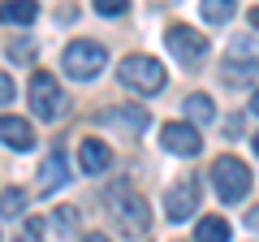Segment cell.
I'll use <instances>...</instances> for the list:
<instances>
[{
	"mask_svg": "<svg viewBox=\"0 0 259 242\" xmlns=\"http://www.w3.org/2000/svg\"><path fill=\"white\" fill-rule=\"evenodd\" d=\"M104 61H108V52H104L100 39H74V44L65 48V56H61V69L69 78H78V83H91L104 69Z\"/></svg>",
	"mask_w": 259,
	"mask_h": 242,
	"instance_id": "6da1fadb",
	"label": "cell"
},
{
	"mask_svg": "<svg viewBox=\"0 0 259 242\" xmlns=\"http://www.w3.org/2000/svg\"><path fill=\"white\" fill-rule=\"evenodd\" d=\"M121 87H130V91H139V95H156L160 87H164V65H160L156 56H125L117 69Z\"/></svg>",
	"mask_w": 259,
	"mask_h": 242,
	"instance_id": "7a4b0ae2",
	"label": "cell"
},
{
	"mask_svg": "<svg viewBox=\"0 0 259 242\" xmlns=\"http://www.w3.org/2000/svg\"><path fill=\"white\" fill-rule=\"evenodd\" d=\"M212 186H216V195H221L225 204H238L250 190V169L242 165L238 156H216L212 160Z\"/></svg>",
	"mask_w": 259,
	"mask_h": 242,
	"instance_id": "3957f363",
	"label": "cell"
},
{
	"mask_svg": "<svg viewBox=\"0 0 259 242\" xmlns=\"http://www.w3.org/2000/svg\"><path fill=\"white\" fill-rule=\"evenodd\" d=\"M30 108L39 121H61L69 112V95L61 91V83L52 74H35L30 78Z\"/></svg>",
	"mask_w": 259,
	"mask_h": 242,
	"instance_id": "277c9868",
	"label": "cell"
},
{
	"mask_svg": "<svg viewBox=\"0 0 259 242\" xmlns=\"http://www.w3.org/2000/svg\"><path fill=\"white\" fill-rule=\"evenodd\" d=\"M112 221L121 225V233L125 238H143V233L151 229V208L143 195H121L117 204H112Z\"/></svg>",
	"mask_w": 259,
	"mask_h": 242,
	"instance_id": "5b68a950",
	"label": "cell"
},
{
	"mask_svg": "<svg viewBox=\"0 0 259 242\" xmlns=\"http://www.w3.org/2000/svg\"><path fill=\"white\" fill-rule=\"evenodd\" d=\"M199 199H203L199 177H182V182H173L168 195H164V216L168 221H186L190 212H199Z\"/></svg>",
	"mask_w": 259,
	"mask_h": 242,
	"instance_id": "8992f818",
	"label": "cell"
},
{
	"mask_svg": "<svg viewBox=\"0 0 259 242\" xmlns=\"http://www.w3.org/2000/svg\"><path fill=\"white\" fill-rule=\"evenodd\" d=\"M225 74L229 83H246L250 74H259V44L255 39H233L225 52Z\"/></svg>",
	"mask_w": 259,
	"mask_h": 242,
	"instance_id": "52a82bcc",
	"label": "cell"
},
{
	"mask_svg": "<svg viewBox=\"0 0 259 242\" xmlns=\"http://www.w3.org/2000/svg\"><path fill=\"white\" fill-rule=\"evenodd\" d=\"M168 52L182 61V65H199L207 56V39L199 35V30H190V26H168Z\"/></svg>",
	"mask_w": 259,
	"mask_h": 242,
	"instance_id": "ba28073f",
	"label": "cell"
},
{
	"mask_svg": "<svg viewBox=\"0 0 259 242\" xmlns=\"http://www.w3.org/2000/svg\"><path fill=\"white\" fill-rule=\"evenodd\" d=\"M160 143H164L173 156H199V147H203L199 130H194V126H186V121H168L164 130H160Z\"/></svg>",
	"mask_w": 259,
	"mask_h": 242,
	"instance_id": "9c48e42d",
	"label": "cell"
},
{
	"mask_svg": "<svg viewBox=\"0 0 259 242\" xmlns=\"http://www.w3.org/2000/svg\"><path fill=\"white\" fill-rule=\"evenodd\" d=\"M100 121L104 126H112V130H121V134H143L147 130V108H139V104H121V108H104L100 112Z\"/></svg>",
	"mask_w": 259,
	"mask_h": 242,
	"instance_id": "30bf717a",
	"label": "cell"
},
{
	"mask_svg": "<svg viewBox=\"0 0 259 242\" xmlns=\"http://www.w3.org/2000/svg\"><path fill=\"white\" fill-rule=\"evenodd\" d=\"M65 182H69V160H65L61 147H52V156H44V165H39V190L52 195V190H61Z\"/></svg>",
	"mask_w": 259,
	"mask_h": 242,
	"instance_id": "8fae6325",
	"label": "cell"
},
{
	"mask_svg": "<svg viewBox=\"0 0 259 242\" xmlns=\"http://www.w3.org/2000/svg\"><path fill=\"white\" fill-rule=\"evenodd\" d=\"M0 143L13 151H30L35 147V130H30V121L22 117H0Z\"/></svg>",
	"mask_w": 259,
	"mask_h": 242,
	"instance_id": "7c38bea8",
	"label": "cell"
},
{
	"mask_svg": "<svg viewBox=\"0 0 259 242\" xmlns=\"http://www.w3.org/2000/svg\"><path fill=\"white\" fill-rule=\"evenodd\" d=\"M78 160H82V169H87V173H104V169L112 165V151H108V143L87 139L82 147H78Z\"/></svg>",
	"mask_w": 259,
	"mask_h": 242,
	"instance_id": "4fadbf2b",
	"label": "cell"
},
{
	"mask_svg": "<svg viewBox=\"0 0 259 242\" xmlns=\"http://www.w3.org/2000/svg\"><path fill=\"white\" fill-rule=\"evenodd\" d=\"M39 18V5L35 0H9V5H0V22H18V26H30Z\"/></svg>",
	"mask_w": 259,
	"mask_h": 242,
	"instance_id": "5bb4252c",
	"label": "cell"
},
{
	"mask_svg": "<svg viewBox=\"0 0 259 242\" xmlns=\"http://www.w3.org/2000/svg\"><path fill=\"white\" fill-rule=\"evenodd\" d=\"M194 242H229V221L225 216H203L199 229H194Z\"/></svg>",
	"mask_w": 259,
	"mask_h": 242,
	"instance_id": "9a60e30c",
	"label": "cell"
},
{
	"mask_svg": "<svg viewBox=\"0 0 259 242\" xmlns=\"http://www.w3.org/2000/svg\"><path fill=\"white\" fill-rule=\"evenodd\" d=\"M186 117H194V121H212L216 117V104H212V95H203V91H194V95H186Z\"/></svg>",
	"mask_w": 259,
	"mask_h": 242,
	"instance_id": "2e32d148",
	"label": "cell"
},
{
	"mask_svg": "<svg viewBox=\"0 0 259 242\" xmlns=\"http://www.w3.org/2000/svg\"><path fill=\"white\" fill-rule=\"evenodd\" d=\"M48 225H52L56 238H69V233L78 229V208H56V212L48 216Z\"/></svg>",
	"mask_w": 259,
	"mask_h": 242,
	"instance_id": "e0dca14e",
	"label": "cell"
},
{
	"mask_svg": "<svg viewBox=\"0 0 259 242\" xmlns=\"http://www.w3.org/2000/svg\"><path fill=\"white\" fill-rule=\"evenodd\" d=\"M22 208H26V195H22L18 186L0 190V216H9V221H18V216H22Z\"/></svg>",
	"mask_w": 259,
	"mask_h": 242,
	"instance_id": "ac0fdd59",
	"label": "cell"
},
{
	"mask_svg": "<svg viewBox=\"0 0 259 242\" xmlns=\"http://www.w3.org/2000/svg\"><path fill=\"white\" fill-rule=\"evenodd\" d=\"M203 18L221 26V22H229V18H233V5H229V0H203Z\"/></svg>",
	"mask_w": 259,
	"mask_h": 242,
	"instance_id": "d6986e66",
	"label": "cell"
},
{
	"mask_svg": "<svg viewBox=\"0 0 259 242\" xmlns=\"http://www.w3.org/2000/svg\"><path fill=\"white\" fill-rule=\"evenodd\" d=\"M13 242H44V221H39V216H26Z\"/></svg>",
	"mask_w": 259,
	"mask_h": 242,
	"instance_id": "ffe728a7",
	"label": "cell"
},
{
	"mask_svg": "<svg viewBox=\"0 0 259 242\" xmlns=\"http://www.w3.org/2000/svg\"><path fill=\"white\" fill-rule=\"evenodd\" d=\"M9 61H22V65L35 61V39H13L9 44Z\"/></svg>",
	"mask_w": 259,
	"mask_h": 242,
	"instance_id": "44dd1931",
	"label": "cell"
},
{
	"mask_svg": "<svg viewBox=\"0 0 259 242\" xmlns=\"http://www.w3.org/2000/svg\"><path fill=\"white\" fill-rule=\"evenodd\" d=\"M95 13H104V18H117V13H125V0H95Z\"/></svg>",
	"mask_w": 259,
	"mask_h": 242,
	"instance_id": "7402d4cb",
	"label": "cell"
},
{
	"mask_svg": "<svg viewBox=\"0 0 259 242\" xmlns=\"http://www.w3.org/2000/svg\"><path fill=\"white\" fill-rule=\"evenodd\" d=\"M9 100H13V78L0 74V104H9Z\"/></svg>",
	"mask_w": 259,
	"mask_h": 242,
	"instance_id": "603a6c76",
	"label": "cell"
},
{
	"mask_svg": "<svg viewBox=\"0 0 259 242\" xmlns=\"http://www.w3.org/2000/svg\"><path fill=\"white\" fill-rule=\"evenodd\" d=\"M225 134H242V117H229V121H225Z\"/></svg>",
	"mask_w": 259,
	"mask_h": 242,
	"instance_id": "cb8c5ba5",
	"label": "cell"
},
{
	"mask_svg": "<svg viewBox=\"0 0 259 242\" xmlns=\"http://www.w3.org/2000/svg\"><path fill=\"white\" fill-rule=\"evenodd\" d=\"M246 225H250V229H259V208H250V212H246Z\"/></svg>",
	"mask_w": 259,
	"mask_h": 242,
	"instance_id": "d4e9b609",
	"label": "cell"
},
{
	"mask_svg": "<svg viewBox=\"0 0 259 242\" xmlns=\"http://www.w3.org/2000/svg\"><path fill=\"white\" fill-rule=\"evenodd\" d=\"M82 242H108V233H87Z\"/></svg>",
	"mask_w": 259,
	"mask_h": 242,
	"instance_id": "484cf974",
	"label": "cell"
},
{
	"mask_svg": "<svg viewBox=\"0 0 259 242\" xmlns=\"http://www.w3.org/2000/svg\"><path fill=\"white\" fill-rule=\"evenodd\" d=\"M250 112L259 117V87H255V95H250Z\"/></svg>",
	"mask_w": 259,
	"mask_h": 242,
	"instance_id": "4316f807",
	"label": "cell"
},
{
	"mask_svg": "<svg viewBox=\"0 0 259 242\" xmlns=\"http://www.w3.org/2000/svg\"><path fill=\"white\" fill-rule=\"evenodd\" d=\"M250 26H255V30H259V9H250Z\"/></svg>",
	"mask_w": 259,
	"mask_h": 242,
	"instance_id": "83f0119b",
	"label": "cell"
},
{
	"mask_svg": "<svg viewBox=\"0 0 259 242\" xmlns=\"http://www.w3.org/2000/svg\"><path fill=\"white\" fill-rule=\"evenodd\" d=\"M250 147H255V156H259V134H255V139H250Z\"/></svg>",
	"mask_w": 259,
	"mask_h": 242,
	"instance_id": "f1b7e54d",
	"label": "cell"
}]
</instances>
